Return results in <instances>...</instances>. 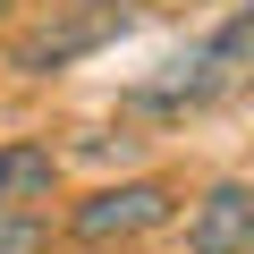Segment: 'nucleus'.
Here are the masks:
<instances>
[{
    "label": "nucleus",
    "instance_id": "nucleus-1",
    "mask_svg": "<svg viewBox=\"0 0 254 254\" xmlns=\"http://www.w3.org/2000/svg\"><path fill=\"white\" fill-rule=\"evenodd\" d=\"M178 220V187L170 178H119L93 187L85 203H68V237L76 246H127V237H153Z\"/></svg>",
    "mask_w": 254,
    "mask_h": 254
},
{
    "label": "nucleus",
    "instance_id": "nucleus-2",
    "mask_svg": "<svg viewBox=\"0 0 254 254\" xmlns=\"http://www.w3.org/2000/svg\"><path fill=\"white\" fill-rule=\"evenodd\" d=\"M153 9H161V0H60V26H43L34 43H17V68H26V76H51V68H68V60L119 43L127 26H144Z\"/></svg>",
    "mask_w": 254,
    "mask_h": 254
},
{
    "label": "nucleus",
    "instance_id": "nucleus-3",
    "mask_svg": "<svg viewBox=\"0 0 254 254\" xmlns=\"http://www.w3.org/2000/svg\"><path fill=\"white\" fill-rule=\"evenodd\" d=\"M220 93H237V76L212 68V51L195 43L187 60H170L161 76H144L136 93H127V110H144V119H178V110H203V102H220Z\"/></svg>",
    "mask_w": 254,
    "mask_h": 254
},
{
    "label": "nucleus",
    "instance_id": "nucleus-4",
    "mask_svg": "<svg viewBox=\"0 0 254 254\" xmlns=\"http://www.w3.org/2000/svg\"><path fill=\"white\" fill-rule=\"evenodd\" d=\"M187 254H254V187L220 178L187 203Z\"/></svg>",
    "mask_w": 254,
    "mask_h": 254
},
{
    "label": "nucleus",
    "instance_id": "nucleus-5",
    "mask_svg": "<svg viewBox=\"0 0 254 254\" xmlns=\"http://www.w3.org/2000/svg\"><path fill=\"white\" fill-rule=\"evenodd\" d=\"M60 195V153L51 144H0V212H43Z\"/></svg>",
    "mask_w": 254,
    "mask_h": 254
},
{
    "label": "nucleus",
    "instance_id": "nucleus-6",
    "mask_svg": "<svg viewBox=\"0 0 254 254\" xmlns=\"http://www.w3.org/2000/svg\"><path fill=\"white\" fill-rule=\"evenodd\" d=\"M51 212H0V254H51Z\"/></svg>",
    "mask_w": 254,
    "mask_h": 254
},
{
    "label": "nucleus",
    "instance_id": "nucleus-7",
    "mask_svg": "<svg viewBox=\"0 0 254 254\" xmlns=\"http://www.w3.org/2000/svg\"><path fill=\"white\" fill-rule=\"evenodd\" d=\"M17 9H26V0H0V43L17 34Z\"/></svg>",
    "mask_w": 254,
    "mask_h": 254
},
{
    "label": "nucleus",
    "instance_id": "nucleus-8",
    "mask_svg": "<svg viewBox=\"0 0 254 254\" xmlns=\"http://www.w3.org/2000/svg\"><path fill=\"white\" fill-rule=\"evenodd\" d=\"M187 9H195V0H187Z\"/></svg>",
    "mask_w": 254,
    "mask_h": 254
}]
</instances>
